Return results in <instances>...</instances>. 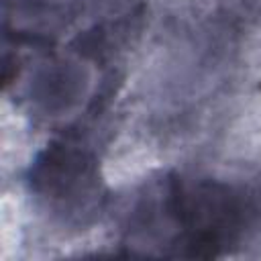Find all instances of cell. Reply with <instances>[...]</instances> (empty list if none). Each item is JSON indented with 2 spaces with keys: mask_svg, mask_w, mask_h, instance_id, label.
I'll list each match as a JSON object with an SVG mask.
<instances>
[{
  "mask_svg": "<svg viewBox=\"0 0 261 261\" xmlns=\"http://www.w3.org/2000/svg\"><path fill=\"white\" fill-rule=\"evenodd\" d=\"M261 224V194L245 184L167 173L133 204L124 243L165 257H222Z\"/></svg>",
  "mask_w": 261,
  "mask_h": 261,
  "instance_id": "6da1fadb",
  "label": "cell"
},
{
  "mask_svg": "<svg viewBox=\"0 0 261 261\" xmlns=\"http://www.w3.org/2000/svg\"><path fill=\"white\" fill-rule=\"evenodd\" d=\"M27 184L47 212L69 224H86L106 200L98 157L82 133L73 130L51 141L35 157Z\"/></svg>",
  "mask_w": 261,
  "mask_h": 261,
  "instance_id": "7a4b0ae2",
  "label": "cell"
}]
</instances>
